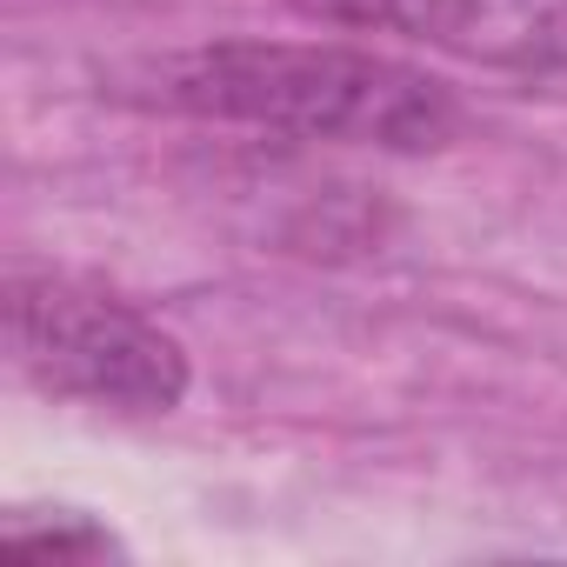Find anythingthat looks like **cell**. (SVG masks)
Instances as JSON below:
<instances>
[{"instance_id":"cell-3","label":"cell","mask_w":567,"mask_h":567,"mask_svg":"<svg viewBox=\"0 0 567 567\" xmlns=\"http://www.w3.org/2000/svg\"><path fill=\"white\" fill-rule=\"evenodd\" d=\"M288 8L321 28L401 34L474 68L567 74V0H288Z\"/></svg>"},{"instance_id":"cell-1","label":"cell","mask_w":567,"mask_h":567,"mask_svg":"<svg viewBox=\"0 0 567 567\" xmlns=\"http://www.w3.org/2000/svg\"><path fill=\"white\" fill-rule=\"evenodd\" d=\"M147 101L288 141L427 154L461 134V101L388 54L334 41H214L147 68Z\"/></svg>"},{"instance_id":"cell-4","label":"cell","mask_w":567,"mask_h":567,"mask_svg":"<svg viewBox=\"0 0 567 567\" xmlns=\"http://www.w3.org/2000/svg\"><path fill=\"white\" fill-rule=\"evenodd\" d=\"M14 554H41V560H107L121 554V540L94 520V514H74V507H54V520H34V514H14L0 527Z\"/></svg>"},{"instance_id":"cell-2","label":"cell","mask_w":567,"mask_h":567,"mask_svg":"<svg viewBox=\"0 0 567 567\" xmlns=\"http://www.w3.org/2000/svg\"><path fill=\"white\" fill-rule=\"evenodd\" d=\"M8 348L41 394L107 414H174L194 381L187 348L161 321L54 267L8 274Z\"/></svg>"}]
</instances>
